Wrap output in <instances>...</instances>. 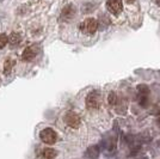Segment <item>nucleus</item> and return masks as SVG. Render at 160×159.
I'll list each match as a JSON object with an SVG mask.
<instances>
[{
	"label": "nucleus",
	"instance_id": "1",
	"mask_svg": "<svg viewBox=\"0 0 160 159\" xmlns=\"http://www.w3.org/2000/svg\"><path fill=\"white\" fill-rule=\"evenodd\" d=\"M62 131L68 134L69 136H74V139L80 140V135L84 131V123L79 114L73 110H67L61 117Z\"/></svg>",
	"mask_w": 160,
	"mask_h": 159
},
{
	"label": "nucleus",
	"instance_id": "2",
	"mask_svg": "<svg viewBox=\"0 0 160 159\" xmlns=\"http://www.w3.org/2000/svg\"><path fill=\"white\" fill-rule=\"evenodd\" d=\"M85 105H86L87 110L91 113L98 111L102 106V96H100L99 91L93 90V91L88 92V95L86 96V100H85Z\"/></svg>",
	"mask_w": 160,
	"mask_h": 159
},
{
	"label": "nucleus",
	"instance_id": "3",
	"mask_svg": "<svg viewBox=\"0 0 160 159\" xmlns=\"http://www.w3.org/2000/svg\"><path fill=\"white\" fill-rule=\"evenodd\" d=\"M40 139L47 145H54L58 142L59 135L53 128H44L40 132Z\"/></svg>",
	"mask_w": 160,
	"mask_h": 159
},
{
	"label": "nucleus",
	"instance_id": "4",
	"mask_svg": "<svg viewBox=\"0 0 160 159\" xmlns=\"http://www.w3.org/2000/svg\"><path fill=\"white\" fill-rule=\"evenodd\" d=\"M98 29V22L94 18H86L85 20L81 22L80 24V30L81 33L85 35H93Z\"/></svg>",
	"mask_w": 160,
	"mask_h": 159
},
{
	"label": "nucleus",
	"instance_id": "5",
	"mask_svg": "<svg viewBox=\"0 0 160 159\" xmlns=\"http://www.w3.org/2000/svg\"><path fill=\"white\" fill-rule=\"evenodd\" d=\"M38 50H40V48L37 44H32V46H29L27 47L25 49H24V52L22 54V59L23 61H32L36 56H37V54H38Z\"/></svg>",
	"mask_w": 160,
	"mask_h": 159
},
{
	"label": "nucleus",
	"instance_id": "6",
	"mask_svg": "<svg viewBox=\"0 0 160 159\" xmlns=\"http://www.w3.org/2000/svg\"><path fill=\"white\" fill-rule=\"evenodd\" d=\"M107 7L111 13L118 16L123 10V1L122 0H107Z\"/></svg>",
	"mask_w": 160,
	"mask_h": 159
},
{
	"label": "nucleus",
	"instance_id": "7",
	"mask_svg": "<svg viewBox=\"0 0 160 159\" xmlns=\"http://www.w3.org/2000/svg\"><path fill=\"white\" fill-rule=\"evenodd\" d=\"M58 157V151L53 147H42L38 152L40 159H55Z\"/></svg>",
	"mask_w": 160,
	"mask_h": 159
},
{
	"label": "nucleus",
	"instance_id": "8",
	"mask_svg": "<svg viewBox=\"0 0 160 159\" xmlns=\"http://www.w3.org/2000/svg\"><path fill=\"white\" fill-rule=\"evenodd\" d=\"M74 16H75V7L72 4L66 5L61 11V19L65 22H69L71 19H73Z\"/></svg>",
	"mask_w": 160,
	"mask_h": 159
},
{
	"label": "nucleus",
	"instance_id": "9",
	"mask_svg": "<svg viewBox=\"0 0 160 159\" xmlns=\"http://www.w3.org/2000/svg\"><path fill=\"white\" fill-rule=\"evenodd\" d=\"M22 42V35L19 33H12L8 37V43H10V47L12 48H16L18 47Z\"/></svg>",
	"mask_w": 160,
	"mask_h": 159
},
{
	"label": "nucleus",
	"instance_id": "10",
	"mask_svg": "<svg viewBox=\"0 0 160 159\" xmlns=\"http://www.w3.org/2000/svg\"><path fill=\"white\" fill-rule=\"evenodd\" d=\"M14 64H16V61L13 59H11V58H7L5 60V62H4V74L5 75H10V73L12 72V69H13Z\"/></svg>",
	"mask_w": 160,
	"mask_h": 159
},
{
	"label": "nucleus",
	"instance_id": "11",
	"mask_svg": "<svg viewBox=\"0 0 160 159\" xmlns=\"http://www.w3.org/2000/svg\"><path fill=\"white\" fill-rule=\"evenodd\" d=\"M97 22H98V29H100V30H104V29H107L109 25H110V19H109V17L108 16H105V14H102L99 18L97 19Z\"/></svg>",
	"mask_w": 160,
	"mask_h": 159
},
{
	"label": "nucleus",
	"instance_id": "12",
	"mask_svg": "<svg viewBox=\"0 0 160 159\" xmlns=\"http://www.w3.org/2000/svg\"><path fill=\"white\" fill-rule=\"evenodd\" d=\"M85 156L90 159H97L98 158V156H99V148H98L97 146H91V147L86 151Z\"/></svg>",
	"mask_w": 160,
	"mask_h": 159
},
{
	"label": "nucleus",
	"instance_id": "13",
	"mask_svg": "<svg viewBox=\"0 0 160 159\" xmlns=\"http://www.w3.org/2000/svg\"><path fill=\"white\" fill-rule=\"evenodd\" d=\"M96 7H97V4H94V3H87V4H84L81 6V12L82 13H91Z\"/></svg>",
	"mask_w": 160,
	"mask_h": 159
},
{
	"label": "nucleus",
	"instance_id": "14",
	"mask_svg": "<svg viewBox=\"0 0 160 159\" xmlns=\"http://www.w3.org/2000/svg\"><path fill=\"white\" fill-rule=\"evenodd\" d=\"M117 102H118V100H117V95H116L115 92H110L109 97H108V103H109L110 105H116Z\"/></svg>",
	"mask_w": 160,
	"mask_h": 159
},
{
	"label": "nucleus",
	"instance_id": "15",
	"mask_svg": "<svg viewBox=\"0 0 160 159\" xmlns=\"http://www.w3.org/2000/svg\"><path fill=\"white\" fill-rule=\"evenodd\" d=\"M7 43H8V36L6 33H0V49H2Z\"/></svg>",
	"mask_w": 160,
	"mask_h": 159
},
{
	"label": "nucleus",
	"instance_id": "16",
	"mask_svg": "<svg viewBox=\"0 0 160 159\" xmlns=\"http://www.w3.org/2000/svg\"><path fill=\"white\" fill-rule=\"evenodd\" d=\"M138 90H139V92H140L141 96H147V93L149 92L148 91V87L146 85H139L138 86Z\"/></svg>",
	"mask_w": 160,
	"mask_h": 159
},
{
	"label": "nucleus",
	"instance_id": "17",
	"mask_svg": "<svg viewBox=\"0 0 160 159\" xmlns=\"http://www.w3.org/2000/svg\"><path fill=\"white\" fill-rule=\"evenodd\" d=\"M154 3H155L158 6H160V0H154Z\"/></svg>",
	"mask_w": 160,
	"mask_h": 159
},
{
	"label": "nucleus",
	"instance_id": "18",
	"mask_svg": "<svg viewBox=\"0 0 160 159\" xmlns=\"http://www.w3.org/2000/svg\"><path fill=\"white\" fill-rule=\"evenodd\" d=\"M126 1H127L128 4H133V3L135 1V0H126Z\"/></svg>",
	"mask_w": 160,
	"mask_h": 159
},
{
	"label": "nucleus",
	"instance_id": "19",
	"mask_svg": "<svg viewBox=\"0 0 160 159\" xmlns=\"http://www.w3.org/2000/svg\"><path fill=\"white\" fill-rule=\"evenodd\" d=\"M158 123H159V125H160V117H159V119H158Z\"/></svg>",
	"mask_w": 160,
	"mask_h": 159
},
{
	"label": "nucleus",
	"instance_id": "20",
	"mask_svg": "<svg viewBox=\"0 0 160 159\" xmlns=\"http://www.w3.org/2000/svg\"><path fill=\"white\" fill-rule=\"evenodd\" d=\"M140 159H148V158H146V157H145V158H140Z\"/></svg>",
	"mask_w": 160,
	"mask_h": 159
},
{
	"label": "nucleus",
	"instance_id": "21",
	"mask_svg": "<svg viewBox=\"0 0 160 159\" xmlns=\"http://www.w3.org/2000/svg\"><path fill=\"white\" fill-rule=\"evenodd\" d=\"M0 1H1V0H0Z\"/></svg>",
	"mask_w": 160,
	"mask_h": 159
}]
</instances>
